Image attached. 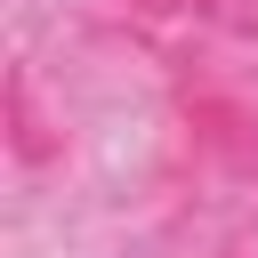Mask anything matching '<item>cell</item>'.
Wrapping results in <instances>:
<instances>
[{
	"instance_id": "cell-1",
	"label": "cell",
	"mask_w": 258,
	"mask_h": 258,
	"mask_svg": "<svg viewBox=\"0 0 258 258\" xmlns=\"http://www.w3.org/2000/svg\"><path fill=\"white\" fill-rule=\"evenodd\" d=\"M185 129H194V145H202L218 169H234V177H258V113H250L242 97L194 89V97H185Z\"/></svg>"
},
{
	"instance_id": "cell-2",
	"label": "cell",
	"mask_w": 258,
	"mask_h": 258,
	"mask_svg": "<svg viewBox=\"0 0 258 258\" xmlns=\"http://www.w3.org/2000/svg\"><path fill=\"white\" fill-rule=\"evenodd\" d=\"M8 145H16V161H24V169H40V161H56V153H64V129H48V121H40V105H32V73H24V64L8 73Z\"/></svg>"
},
{
	"instance_id": "cell-3",
	"label": "cell",
	"mask_w": 258,
	"mask_h": 258,
	"mask_svg": "<svg viewBox=\"0 0 258 258\" xmlns=\"http://www.w3.org/2000/svg\"><path fill=\"white\" fill-rule=\"evenodd\" d=\"M210 24H226V32H258V0H194Z\"/></svg>"
},
{
	"instance_id": "cell-4",
	"label": "cell",
	"mask_w": 258,
	"mask_h": 258,
	"mask_svg": "<svg viewBox=\"0 0 258 258\" xmlns=\"http://www.w3.org/2000/svg\"><path fill=\"white\" fill-rule=\"evenodd\" d=\"M137 16H177V8H194V0H129Z\"/></svg>"
}]
</instances>
